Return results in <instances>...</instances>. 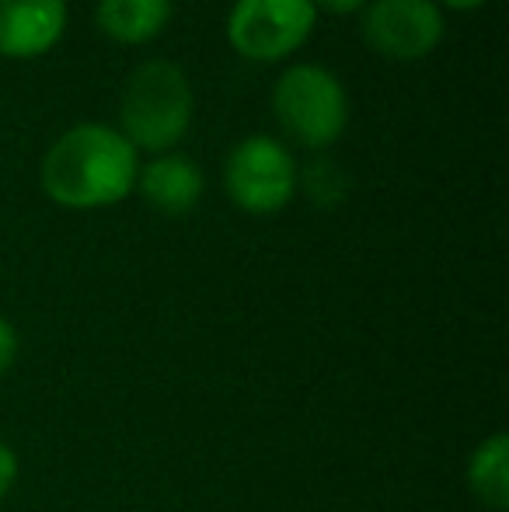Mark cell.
Here are the masks:
<instances>
[{"mask_svg": "<svg viewBox=\"0 0 509 512\" xmlns=\"http://www.w3.org/2000/svg\"><path fill=\"white\" fill-rule=\"evenodd\" d=\"M196 115V95L175 60H143L119 91V133L147 154H168L185 140Z\"/></svg>", "mask_w": 509, "mask_h": 512, "instance_id": "2", "label": "cell"}, {"mask_svg": "<svg viewBox=\"0 0 509 512\" xmlns=\"http://www.w3.org/2000/svg\"><path fill=\"white\" fill-rule=\"evenodd\" d=\"M314 11H328V14H360L367 7V0H311Z\"/></svg>", "mask_w": 509, "mask_h": 512, "instance_id": "14", "label": "cell"}, {"mask_svg": "<svg viewBox=\"0 0 509 512\" xmlns=\"http://www.w3.org/2000/svg\"><path fill=\"white\" fill-rule=\"evenodd\" d=\"M272 115L293 143L328 150L349 126L346 84L321 63H293L272 84Z\"/></svg>", "mask_w": 509, "mask_h": 512, "instance_id": "3", "label": "cell"}, {"mask_svg": "<svg viewBox=\"0 0 509 512\" xmlns=\"http://www.w3.org/2000/svg\"><path fill=\"white\" fill-rule=\"evenodd\" d=\"M14 481H18V457H14L11 446L0 443V499L11 492Z\"/></svg>", "mask_w": 509, "mask_h": 512, "instance_id": "13", "label": "cell"}, {"mask_svg": "<svg viewBox=\"0 0 509 512\" xmlns=\"http://www.w3.org/2000/svg\"><path fill=\"white\" fill-rule=\"evenodd\" d=\"M318 25L311 0H234L227 14V42L252 63L293 56Z\"/></svg>", "mask_w": 509, "mask_h": 512, "instance_id": "5", "label": "cell"}, {"mask_svg": "<svg viewBox=\"0 0 509 512\" xmlns=\"http://www.w3.org/2000/svg\"><path fill=\"white\" fill-rule=\"evenodd\" d=\"M203 168L192 161L189 154H154L147 164H140V175H136V189L143 196V203L164 216H185L199 206L203 199Z\"/></svg>", "mask_w": 509, "mask_h": 512, "instance_id": "8", "label": "cell"}, {"mask_svg": "<svg viewBox=\"0 0 509 512\" xmlns=\"http://www.w3.org/2000/svg\"><path fill=\"white\" fill-rule=\"evenodd\" d=\"M468 485L482 506L503 512L509 502V443L506 436L485 439L468 460Z\"/></svg>", "mask_w": 509, "mask_h": 512, "instance_id": "10", "label": "cell"}, {"mask_svg": "<svg viewBox=\"0 0 509 512\" xmlns=\"http://www.w3.org/2000/svg\"><path fill=\"white\" fill-rule=\"evenodd\" d=\"M443 7H454V11H475V7L489 4V0H440Z\"/></svg>", "mask_w": 509, "mask_h": 512, "instance_id": "15", "label": "cell"}, {"mask_svg": "<svg viewBox=\"0 0 509 512\" xmlns=\"http://www.w3.org/2000/svg\"><path fill=\"white\" fill-rule=\"evenodd\" d=\"M67 14V0H0V56H46L67 32Z\"/></svg>", "mask_w": 509, "mask_h": 512, "instance_id": "7", "label": "cell"}, {"mask_svg": "<svg viewBox=\"0 0 509 512\" xmlns=\"http://www.w3.org/2000/svg\"><path fill=\"white\" fill-rule=\"evenodd\" d=\"M175 0H95L98 28L112 42L147 46L168 28Z\"/></svg>", "mask_w": 509, "mask_h": 512, "instance_id": "9", "label": "cell"}, {"mask_svg": "<svg viewBox=\"0 0 509 512\" xmlns=\"http://www.w3.org/2000/svg\"><path fill=\"white\" fill-rule=\"evenodd\" d=\"M363 42L384 60H426L443 42L447 21L436 0H367L360 11Z\"/></svg>", "mask_w": 509, "mask_h": 512, "instance_id": "6", "label": "cell"}, {"mask_svg": "<svg viewBox=\"0 0 509 512\" xmlns=\"http://www.w3.org/2000/svg\"><path fill=\"white\" fill-rule=\"evenodd\" d=\"M297 161L276 136H245L224 161V192L252 216H272L297 196Z\"/></svg>", "mask_w": 509, "mask_h": 512, "instance_id": "4", "label": "cell"}, {"mask_svg": "<svg viewBox=\"0 0 509 512\" xmlns=\"http://www.w3.org/2000/svg\"><path fill=\"white\" fill-rule=\"evenodd\" d=\"M140 150L109 122H77L42 154V192L63 209H102L136 189Z\"/></svg>", "mask_w": 509, "mask_h": 512, "instance_id": "1", "label": "cell"}, {"mask_svg": "<svg viewBox=\"0 0 509 512\" xmlns=\"http://www.w3.org/2000/svg\"><path fill=\"white\" fill-rule=\"evenodd\" d=\"M14 356H18V331L0 317V377L11 370Z\"/></svg>", "mask_w": 509, "mask_h": 512, "instance_id": "12", "label": "cell"}, {"mask_svg": "<svg viewBox=\"0 0 509 512\" xmlns=\"http://www.w3.org/2000/svg\"><path fill=\"white\" fill-rule=\"evenodd\" d=\"M297 189L307 192V199L318 206H335L346 199V189H349V178L332 157H318L311 161L304 171H297Z\"/></svg>", "mask_w": 509, "mask_h": 512, "instance_id": "11", "label": "cell"}]
</instances>
